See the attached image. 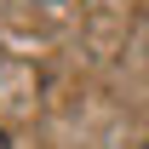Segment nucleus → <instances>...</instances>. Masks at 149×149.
<instances>
[{"label":"nucleus","mask_w":149,"mask_h":149,"mask_svg":"<svg viewBox=\"0 0 149 149\" xmlns=\"http://www.w3.org/2000/svg\"><path fill=\"white\" fill-rule=\"evenodd\" d=\"M0 149H12V138H6V132H0Z\"/></svg>","instance_id":"nucleus-1"},{"label":"nucleus","mask_w":149,"mask_h":149,"mask_svg":"<svg viewBox=\"0 0 149 149\" xmlns=\"http://www.w3.org/2000/svg\"><path fill=\"white\" fill-rule=\"evenodd\" d=\"M40 6H63V0H40Z\"/></svg>","instance_id":"nucleus-2"}]
</instances>
